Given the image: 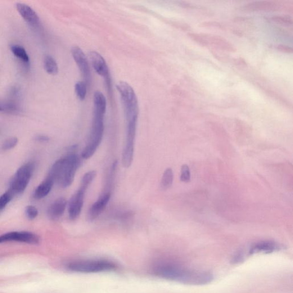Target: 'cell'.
Returning a JSON list of instances; mask_svg holds the SVG:
<instances>
[{
  "instance_id": "cell-1",
  "label": "cell",
  "mask_w": 293,
  "mask_h": 293,
  "mask_svg": "<svg viewBox=\"0 0 293 293\" xmlns=\"http://www.w3.org/2000/svg\"><path fill=\"white\" fill-rule=\"evenodd\" d=\"M152 271L156 276L162 278L188 285H205L213 279L210 273L189 269L169 261L156 263Z\"/></svg>"
},
{
  "instance_id": "cell-2",
  "label": "cell",
  "mask_w": 293,
  "mask_h": 293,
  "mask_svg": "<svg viewBox=\"0 0 293 293\" xmlns=\"http://www.w3.org/2000/svg\"><path fill=\"white\" fill-rule=\"evenodd\" d=\"M76 149V146L71 147L65 156L54 163L48 175L55 184L62 188H68L73 183L76 171L82 165V158L75 152Z\"/></svg>"
},
{
  "instance_id": "cell-3",
  "label": "cell",
  "mask_w": 293,
  "mask_h": 293,
  "mask_svg": "<svg viewBox=\"0 0 293 293\" xmlns=\"http://www.w3.org/2000/svg\"><path fill=\"white\" fill-rule=\"evenodd\" d=\"M116 87L122 100L127 124H137L139 106L134 89L129 84L123 81L119 82Z\"/></svg>"
},
{
  "instance_id": "cell-4",
  "label": "cell",
  "mask_w": 293,
  "mask_h": 293,
  "mask_svg": "<svg viewBox=\"0 0 293 293\" xmlns=\"http://www.w3.org/2000/svg\"><path fill=\"white\" fill-rule=\"evenodd\" d=\"M104 115L101 112L94 111L91 133L88 142L82 152V159H88L94 154L102 141L105 124Z\"/></svg>"
},
{
  "instance_id": "cell-5",
  "label": "cell",
  "mask_w": 293,
  "mask_h": 293,
  "mask_svg": "<svg viewBox=\"0 0 293 293\" xmlns=\"http://www.w3.org/2000/svg\"><path fill=\"white\" fill-rule=\"evenodd\" d=\"M70 271L82 273H96L113 271L118 266L112 261L105 259L79 260L67 265Z\"/></svg>"
},
{
  "instance_id": "cell-6",
  "label": "cell",
  "mask_w": 293,
  "mask_h": 293,
  "mask_svg": "<svg viewBox=\"0 0 293 293\" xmlns=\"http://www.w3.org/2000/svg\"><path fill=\"white\" fill-rule=\"evenodd\" d=\"M35 169L34 162H28L17 170L10 183V191L13 196L20 195L28 186Z\"/></svg>"
},
{
  "instance_id": "cell-7",
  "label": "cell",
  "mask_w": 293,
  "mask_h": 293,
  "mask_svg": "<svg viewBox=\"0 0 293 293\" xmlns=\"http://www.w3.org/2000/svg\"><path fill=\"white\" fill-rule=\"evenodd\" d=\"M8 242H18L37 245L40 238L36 234L28 232H13L0 236V243Z\"/></svg>"
},
{
  "instance_id": "cell-8",
  "label": "cell",
  "mask_w": 293,
  "mask_h": 293,
  "mask_svg": "<svg viewBox=\"0 0 293 293\" xmlns=\"http://www.w3.org/2000/svg\"><path fill=\"white\" fill-rule=\"evenodd\" d=\"M71 53L82 74L84 80V82L88 86L91 82V75L86 56L85 55L82 49L78 47L72 48Z\"/></svg>"
},
{
  "instance_id": "cell-9",
  "label": "cell",
  "mask_w": 293,
  "mask_h": 293,
  "mask_svg": "<svg viewBox=\"0 0 293 293\" xmlns=\"http://www.w3.org/2000/svg\"><path fill=\"white\" fill-rule=\"evenodd\" d=\"M89 61L96 73L105 79L107 87L111 88V79L109 70L107 63L101 54L92 51L89 53Z\"/></svg>"
},
{
  "instance_id": "cell-10",
  "label": "cell",
  "mask_w": 293,
  "mask_h": 293,
  "mask_svg": "<svg viewBox=\"0 0 293 293\" xmlns=\"http://www.w3.org/2000/svg\"><path fill=\"white\" fill-rule=\"evenodd\" d=\"M87 191L80 187L78 191L71 198L69 202V214L71 220H74L79 218L82 211L84 197Z\"/></svg>"
},
{
  "instance_id": "cell-11",
  "label": "cell",
  "mask_w": 293,
  "mask_h": 293,
  "mask_svg": "<svg viewBox=\"0 0 293 293\" xmlns=\"http://www.w3.org/2000/svg\"><path fill=\"white\" fill-rule=\"evenodd\" d=\"M111 197V192L104 193L95 202L93 203L90 207L87 214V219L89 221H93V220L96 219L105 210L110 201Z\"/></svg>"
},
{
  "instance_id": "cell-12",
  "label": "cell",
  "mask_w": 293,
  "mask_h": 293,
  "mask_svg": "<svg viewBox=\"0 0 293 293\" xmlns=\"http://www.w3.org/2000/svg\"><path fill=\"white\" fill-rule=\"evenodd\" d=\"M16 10L19 14L29 25L31 26H38L40 23V18L32 8L22 3H17Z\"/></svg>"
},
{
  "instance_id": "cell-13",
  "label": "cell",
  "mask_w": 293,
  "mask_h": 293,
  "mask_svg": "<svg viewBox=\"0 0 293 293\" xmlns=\"http://www.w3.org/2000/svg\"><path fill=\"white\" fill-rule=\"evenodd\" d=\"M67 201L64 197L57 198L48 207L47 216L49 219L55 221L64 214L67 206Z\"/></svg>"
},
{
  "instance_id": "cell-14",
  "label": "cell",
  "mask_w": 293,
  "mask_h": 293,
  "mask_svg": "<svg viewBox=\"0 0 293 293\" xmlns=\"http://www.w3.org/2000/svg\"><path fill=\"white\" fill-rule=\"evenodd\" d=\"M283 246L279 243L273 241H262L255 243L252 246L249 250V254H253L255 253H270L280 250Z\"/></svg>"
},
{
  "instance_id": "cell-15",
  "label": "cell",
  "mask_w": 293,
  "mask_h": 293,
  "mask_svg": "<svg viewBox=\"0 0 293 293\" xmlns=\"http://www.w3.org/2000/svg\"><path fill=\"white\" fill-rule=\"evenodd\" d=\"M54 184L55 183H54L53 180L47 176L46 179L44 180L35 189L34 192L35 199L40 200L48 196L49 193L51 192Z\"/></svg>"
},
{
  "instance_id": "cell-16",
  "label": "cell",
  "mask_w": 293,
  "mask_h": 293,
  "mask_svg": "<svg viewBox=\"0 0 293 293\" xmlns=\"http://www.w3.org/2000/svg\"><path fill=\"white\" fill-rule=\"evenodd\" d=\"M278 4L277 3L273 2H256L247 4L246 6L243 7V10L247 11L260 10L272 11L274 10V9H277L278 8Z\"/></svg>"
},
{
  "instance_id": "cell-17",
  "label": "cell",
  "mask_w": 293,
  "mask_h": 293,
  "mask_svg": "<svg viewBox=\"0 0 293 293\" xmlns=\"http://www.w3.org/2000/svg\"><path fill=\"white\" fill-rule=\"evenodd\" d=\"M94 111L105 114L107 107L106 99L101 91H96L93 95Z\"/></svg>"
},
{
  "instance_id": "cell-18",
  "label": "cell",
  "mask_w": 293,
  "mask_h": 293,
  "mask_svg": "<svg viewBox=\"0 0 293 293\" xmlns=\"http://www.w3.org/2000/svg\"><path fill=\"white\" fill-rule=\"evenodd\" d=\"M11 50L13 55L17 58L18 59H19L24 64H29V57L24 47L19 46V45H12Z\"/></svg>"
},
{
  "instance_id": "cell-19",
  "label": "cell",
  "mask_w": 293,
  "mask_h": 293,
  "mask_svg": "<svg viewBox=\"0 0 293 293\" xmlns=\"http://www.w3.org/2000/svg\"><path fill=\"white\" fill-rule=\"evenodd\" d=\"M44 69L49 75H55L58 74V67L57 62L51 56H46L44 60Z\"/></svg>"
},
{
  "instance_id": "cell-20",
  "label": "cell",
  "mask_w": 293,
  "mask_h": 293,
  "mask_svg": "<svg viewBox=\"0 0 293 293\" xmlns=\"http://www.w3.org/2000/svg\"><path fill=\"white\" fill-rule=\"evenodd\" d=\"M174 174L171 169H167L162 177L160 183L161 190H166L172 186Z\"/></svg>"
},
{
  "instance_id": "cell-21",
  "label": "cell",
  "mask_w": 293,
  "mask_h": 293,
  "mask_svg": "<svg viewBox=\"0 0 293 293\" xmlns=\"http://www.w3.org/2000/svg\"><path fill=\"white\" fill-rule=\"evenodd\" d=\"M96 171L94 170L88 171V172L85 173L82 178V181H81L80 187L87 190L94 178H96Z\"/></svg>"
},
{
  "instance_id": "cell-22",
  "label": "cell",
  "mask_w": 293,
  "mask_h": 293,
  "mask_svg": "<svg viewBox=\"0 0 293 293\" xmlns=\"http://www.w3.org/2000/svg\"><path fill=\"white\" fill-rule=\"evenodd\" d=\"M87 85L84 82H78L75 86L76 95L81 101H84L87 95Z\"/></svg>"
},
{
  "instance_id": "cell-23",
  "label": "cell",
  "mask_w": 293,
  "mask_h": 293,
  "mask_svg": "<svg viewBox=\"0 0 293 293\" xmlns=\"http://www.w3.org/2000/svg\"><path fill=\"white\" fill-rule=\"evenodd\" d=\"M14 197L9 190L0 196V213L10 204Z\"/></svg>"
},
{
  "instance_id": "cell-24",
  "label": "cell",
  "mask_w": 293,
  "mask_h": 293,
  "mask_svg": "<svg viewBox=\"0 0 293 293\" xmlns=\"http://www.w3.org/2000/svg\"><path fill=\"white\" fill-rule=\"evenodd\" d=\"M19 142V140L16 137H12L6 140L2 144V149L3 151H9L14 148Z\"/></svg>"
},
{
  "instance_id": "cell-25",
  "label": "cell",
  "mask_w": 293,
  "mask_h": 293,
  "mask_svg": "<svg viewBox=\"0 0 293 293\" xmlns=\"http://www.w3.org/2000/svg\"><path fill=\"white\" fill-rule=\"evenodd\" d=\"M25 214L26 218L29 220H34L38 217L39 211L33 205H28L25 207Z\"/></svg>"
},
{
  "instance_id": "cell-26",
  "label": "cell",
  "mask_w": 293,
  "mask_h": 293,
  "mask_svg": "<svg viewBox=\"0 0 293 293\" xmlns=\"http://www.w3.org/2000/svg\"><path fill=\"white\" fill-rule=\"evenodd\" d=\"M190 171L188 166L186 165H184L181 169V176H180V180L183 182H189L190 181Z\"/></svg>"
},
{
  "instance_id": "cell-27",
  "label": "cell",
  "mask_w": 293,
  "mask_h": 293,
  "mask_svg": "<svg viewBox=\"0 0 293 293\" xmlns=\"http://www.w3.org/2000/svg\"><path fill=\"white\" fill-rule=\"evenodd\" d=\"M272 20L282 24L291 25L292 23V20L290 16H274Z\"/></svg>"
},
{
  "instance_id": "cell-28",
  "label": "cell",
  "mask_w": 293,
  "mask_h": 293,
  "mask_svg": "<svg viewBox=\"0 0 293 293\" xmlns=\"http://www.w3.org/2000/svg\"><path fill=\"white\" fill-rule=\"evenodd\" d=\"M36 140L40 143H46L49 141V138L46 135H40L36 137Z\"/></svg>"
},
{
  "instance_id": "cell-29",
  "label": "cell",
  "mask_w": 293,
  "mask_h": 293,
  "mask_svg": "<svg viewBox=\"0 0 293 293\" xmlns=\"http://www.w3.org/2000/svg\"><path fill=\"white\" fill-rule=\"evenodd\" d=\"M277 48L279 49V50L287 53H291L292 52V48L287 46H282V45H279Z\"/></svg>"
},
{
  "instance_id": "cell-30",
  "label": "cell",
  "mask_w": 293,
  "mask_h": 293,
  "mask_svg": "<svg viewBox=\"0 0 293 293\" xmlns=\"http://www.w3.org/2000/svg\"><path fill=\"white\" fill-rule=\"evenodd\" d=\"M2 110H3L2 108L0 107V111H2Z\"/></svg>"
}]
</instances>
